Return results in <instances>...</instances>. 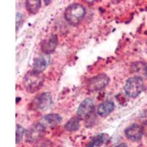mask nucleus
<instances>
[{
    "label": "nucleus",
    "mask_w": 147,
    "mask_h": 147,
    "mask_svg": "<svg viewBox=\"0 0 147 147\" xmlns=\"http://www.w3.org/2000/svg\"><path fill=\"white\" fill-rule=\"evenodd\" d=\"M85 15V8L83 5L73 3L67 7L65 10V19L71 25H77Z\"/></svg>",
    "instance_id": "obj_1"
},
{
    "label": "nucleus",
    "mask_w": 147,
    "mask_h": 147,
    "mask_svg": "<svg viewBox=\"0 0 147 147\" xmlns=\"http://www.w3.org/2000/svg\"><path fill=\"white\" fill-rule=\"evenodd\" d=\"M44 81V75L42 74H35L30 71L24 77L23 83L27 91L34 93L41 88Z\"/></svg>",
    "instance_id": "obj_2"
},
{
    "label": "nucleus",
    "mask_w": 147,
    "mask_h": 147,
    "mask_svg": "<svg viewBox=\"0 0 147 147\" xmlns=\"http://www.w3.org/2000/svg\"><path fill=\"white\" fill-rule=\"evenodd\" d=\"M144 85L143 79L140 77L129 78L124 85V92L128 96L136 98L144 90Z\"/></svg>",
    "instance_id": "obj_3"
},
{
    "label": "nucleus",
    "mask_w": 147,
    "mask_h": 147,
    "mask_svg": "<svg viewBox=\"0 0 147 147\" xmlns=\"http://www.w3.org/2000/svg\"><path fill=\"white\" fill-rule=\"evenodd\" d=\"M54 102L49 93H43L37 96L31 102V107L33 110L44 112L53 106Z\"/></svg>",
    "instance_id": "obj_4"
},
{
    "label": "nucleus",
    "mask_w": 147,
    "mask_h": 147,
    "mask_svg": "<svg viewBox=\"0 0 147 147\" xmlns=\"http://www.w3.org/2000/svg\"><path fill=\"white\" fill-rule=\"evenodd\" d=\"M46 127L38 122L32 125L26 131L25 139L29 143H36L43 139L45 134Z\"/></svg>",
    "instance_id": "obj_5"
},
{
    "label": "nucleus",
    "mask_w": 147,
    "mask_h": 147,
    "mask_svg": "<svg viewBox=\"0 0 147 147\" xmlns=\"http://www.w3.org/2000/svg\"><path fill=\"white\" fill-rule=\"evenodd\" d=\"M110 82V78L106 74H100L99 75L93 77L88 81V88L89 90L93 92L99 91L108 85Z\"/></svg>",
    "instance_id": "obj_6"
},
{
    "label": "nucleus",
    "mask_w": 147,
    "mask_h": 147,
    "mask_svg": "<svg viewBox=\"0 0 147 147\" xmlns=\"http://www.w3.org/2000/svg\"><path fill=\"white\" fill-rule=\"evenodd\" d=\"M95 106L91 99H85L82 101L78 107L77 116L80 119H86L94 113Z\"/></svg>",
    "instance_id": "obj_7"
},
{
    "label": "nucleus",
    "mask_w": 147,
    "mask_h": 147,
    "mask_svg": "<svg viewBox=\"0 0 147 147\" xmlns=\"http://www.w3.org/2000/svg\"><path fill=\"white\" fill-rule=\"evenodd\" d=\"M125 136L132 141H138L144 135V129L138 124H133L127 127L124 131Z\"/></svg>",
    "instance_id": "obj_8"
},
{
    "label": "nucleus",
    "mask_w": 147,
    "mask_h": 147,
    "mask_svg": "<svg viewBox=\"0 0 147 147\" xmlns=\"http://www.w3.org/2000/svg\"><path fill=\"white\" fill-rule=\"evenodd\" d=\"M50 62V57L48 55H40L35 60L32 71L35 74H42Z\"/></svg>",
    "instance_id": "obj_9"
},
{
    "label": "nucleus",
    "mask_w": 147,
    "mask_h": 147,
    "mask_svg": "<svg viewBox=\"0 0 147 147\" xmlns=\"http://www.w3.org/2000/svg\"><path fill=\"white\" fill-rule=\"evenodd\" d=\"M57 37L55 35H52L49 38L43 40L40 45V49L42 52L45 55H49V54L54 52L55 49L57 46Z\"/></svg>",
    "instance_id": "obj_10"
},
{
    "label": "nucleus",
    "mask_w": 147,
    "mask_h": 147,
    "mask_svg": "<svg viewBox=\"0 0 147 147\" xmlns=\"http://www.w3.org/2000/svg\"><path fill=\"white\" fill-rule=\"evenodd\" d=\"M62 118L58 114H49V115H45L42 121H40L44 127H55L57 126L61 122Z\"/></svg>",
    "instance_id": "obj_11"
},
{
    "label": "nucleus",
    "mask_w": 147,
    "mask_h": 147,
    "mask_svg": "<svg viewBox=\"0 0 147 147\" xmlns=\"http://www.w3.org/2000/svg\"><path fill=\"white\" fill-rule=\"evenodd\" d=\"M114 107H115V105L112 101H107L102 103L99 106L97 110V113L101 116H106L113 112Z\"/></svg>",
    "instance_id": "obj_12"
},
{
    "label": "nucleus",
    "mask_w": 147,
    "mask_h": 147,
    "mask_svg": "<svg viewBox=\"0 0 147 147\" xmlns=\"http://www.w3.org/2000/svg\"><path fill=\"white\" fill-rule=\"evenodd\" d=\"M41 6L40 0H28L26 2V8L31 14H35L38 12Z\"/></svg>",
    "instance_id": "obj_13"
},
{
    "label": "nucleus",
    "mask_w": 147,
    "mask_h": 147,
    "mask_svg": "<svg viewBox=\"0 0 147 147\" xmlns=\"http://www.w3.org/2000/svg\"><path fill=\"white\" fill-rule=\"evenodd\" d=\"M80 119H79L77 116L72 117L71 119H69L67 121V123L64 126V128L68 132H75V131H77L79 127H80Z\"/></svg>",
    "instance_id": "obj_14"
},
{
    "label": "nucleus",
    "mask_w": 147,
    "mask_h": 147,
    "mask_svg": "<svg viewBox=\"0 0 147 147\" xmlns=\"http://www.w3.org/2000/svg\"><path fill=\"white\" fill-rule=\"evenodd\" d=\"M107 139V136L106 134H101L99 136H96L95 138L92 139V140L88 144V145L86 147H95L99 146L102 145L105 142V140Z\"/></svg>",
    "instance_id": "obj_15"
},
{
    "label": "nucleus",
    "mask_w": 147,
    "mask_h": 147,
    "mask_svg": "<svg viewBox=\"0 0 147 147\" xmlns=\"http://www.w3.org/2000/svg\"><path fill=\"white\" fill-rule=\"evenodd\" d=\"M24 133H26L24 129L22 127L21 125H18L17 124L16 126V144H19V143L22 141V138H23V136L24 135Z\"/></svg>",
    "instance_id": "obj_16"
},
{
    "label": "nucleus",
    "mask_w": 147,
    "mask_h": 147,
    "mask_svg": "<svg viewBox=\"0 0 147 147\" xmlns=\"http://www.w3.org/2000/svg\"><path fill=\"white\" fill-rule=\"evenodd\" d=\"M33 147H53V144L50 140L41 139L39 141L35 143Z\"/></svg>",
    "instance_id": "obj_17"
},
{
    "label": "nucleus",
    "mask_w": 147,
    "mask_h": 147,
    "mask_svg": "<svg viewBox=\"0 0 147 147\" xmlns=\"http://www.w3.org/2000/svg\"><path fill=\"white\" fill-rule=\"evenodd\" d=\"M22 15L19 13H16V31H18V27H20L21 24H22Z\"/></svg>",
    "instance_id": "obj_18"
},
{
    "label": "nucleus",
    "mask_w": 147,
    "mask_h": 147,
    "mask_svg": "<svg viewBox=\"0 0 147 147\" xmlns=\"http://www.w3.org/2000/svg\"><path fill=\"white\" fill-rule=\"evenodd\" d=\"M115 147H128V146H127V145L125 144V143H122V144H120L119 145L116 146Z\"/></svg>",
    "instance_id": "obj_19"
},
{
    "label": "nucleus",
    "mask_w": 147,
    "mask_h": 147,
    "mask_svg": "<svg viewBox=\"0 0 147 147\" xmlns=\"http://www.w3.org/2000/svg\"><path fill=\"white\" fill-rule=\"evenodd\" d=\"M146 75H147V66H146Z\"/></svg>",
    "instance_id": "obj_20"
}]
</instances>
